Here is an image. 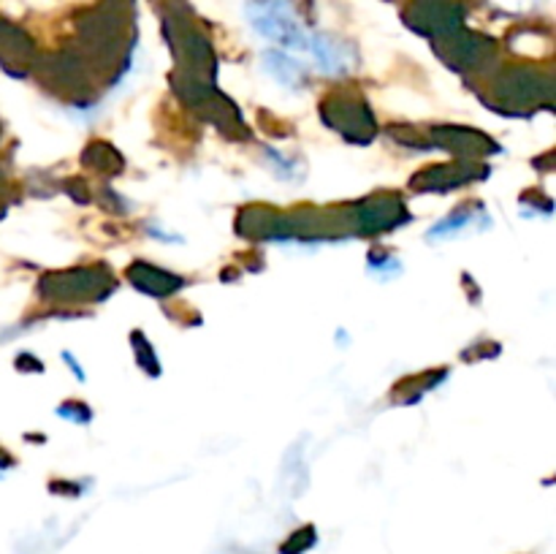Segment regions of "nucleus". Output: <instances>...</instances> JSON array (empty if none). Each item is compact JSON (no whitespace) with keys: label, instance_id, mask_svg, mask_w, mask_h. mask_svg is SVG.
Returning <instances> with one entry per match:
<instances>
[{"label":"nucleus","instance_id":"1","mask_svg":"<svg viewBox=\"0 0 556 554\" xmlns=\"http://www.w3.org/2000/svg\"><path fill=\"white\" fill-rule=\"evenodd\" d=\"M250 20L255 22L264 36L275 38V41L288 43V47H304V33L299 27V22L293 20V14L288 11L286 3L280 0H269V3H255L250 11Z\"/></svg>","mask_w":556,"mask_h":554}]
</instances>
